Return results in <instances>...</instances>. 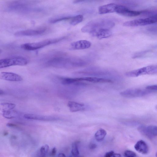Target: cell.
Returning <instances> with one entry per match:
<instances>
[{
  "label": "cell",
  "instance_id": "obj_1",
  "mask_svg": "<svg viewBox=\"0 0 157 157\" xmlns=\"http://www.w3.org/2000/svg\"><path fill=\"white\" fill-rule=\"evenodd\" d=\"M115 25L114 22L110 20L100 19L88 22L82 28V32L95 35L98 31L101 29H110Z\"/></svg>",
  "mask_w": 157,
  "mask_h": 157
},
{
  "label": "cell",
  "instance_id": "obj_2",
  "mask_svg": "<svg viewBox=\"0 0 157 157\" xmlns=\"http://www.w3.org/2000/svg\"><path fill=\"white\" fill-rule=\"evenodd\" d=\"M66 37L52 39H48L43 41L32 43H28L21 45V47L24 50L28 51H33L38 50L50 44L59 42L64 40Z\"/></svg>",
  "mask_w": 157,
  "mask_h": 157
},
{
  "label": "cell",
  "instance_id": "obj_3",
  "mask_svg": "<svg viewBox=\"0 0 157 157\" xmlns=\"http://www.w3.org/2000/svg\"><path fill=\"white\" fill-rule=\"evenodd\" d=\"M49 65L57 67H75V57H69L64 56H56L52 57L47 62Z\"/></svg>",
  "mask_w": 157,
  "mask_h": 157
},
{
  "label": "cell",
  "instance_id": "obj_4",
  "mask_svg": "<svg viewBox=\"0 0 157 157\" xmlns=\"http://www.w3.org/2000/svg\"><path fill=\"white\" fill-rule=\"evenodd\" d=\"M28 61L25 57H16L0 59V69L12 66H24L27 65Z\"/></svg>",
  "mask_w": 157,
  "mask_h": 157
},
{
  "label": "cell",
  "instance_id": "obj_5",
  "mask_svg": "<svg viewBox=\"0 0 157 157\" xmlns=\"http://www.w3.org/2000/svg\"><path fill=\"white\" fill-rule=\"evenodd\" d=\"M157 73V65H151L127 72L125 74V75L128 77H135L142 75H155Z\"/></svg>",
  "mask_w": 157,
  "mask_h": 157
},
{
  "label": "cell",
  "instance_id": "obj_6",
  "mask_svg": "<svg viewBox=\"0 0 157 157\" xmlns=\"http://www.w3.org/2000/svg\"><path fill=\"white\" fill-rule=\"evenodd\" d=\"M154 92L147 90L138 88H132L127 89L121 92V96L127 98H135L142 97L146 96L152 92Z\"/></svg>",
  "mask_w": 157,
  "mask_h": 157
},
{
  "label": "cell",
  "instance_id": "obj_7",
  "mask_svg": "<svg viewBox=\"0 0 157 157\" xmlns=\"http://www.w3.org/2000/svg\"><path fill=\"white\" fill-rule=\"evenodd\" d=\"M157 22L156 15L144 19L134 20L125 22L123 25L125 26L135 27L153 24Z\"/></svg>",
  "mask_w": 157,
  "mask_h": 157
},
{
  "label": "cell",
  "instance_id": "obj_8",
  "mask_svg": "<svg viewBox=\"0 0 157 157\" xmlns=\"http://www.w3.org/2000/svg\"><path fill=\"white\" fill-rule=\"evenodd\" d=\"M116 12L124 16L133 17L140 15L144 13L143 11H137L131 10L124 6L118 5Z\"/></svg>",
  "mask_w": 157,
  "mask_h": 157
},
{
  "label": "cell",
  "instance_id": "obj_9",
  "mask_svg": "<svg viewBox=\"0 0 157 157\" xmlns=\"http://www.w3.org/2000/svg\"><path fill=\"white\" fill-rule=\"evenodd\" d=\"M46 30L45 28L40 29L37 30H28L19 31L15 34L14 35L16 37L32 36L42 34Z\"/></svg>",
  "mask_w": 157,
  "mask_h": 157
},
{
  "label": "cell",
  "instance_id": "obj_10",
  "mask_svg": "<svg viewBox=\"0 0 157 157\" xmlns=\"http://www.w3.org/2000/svg\"><path fill=\"white\" fill-rule=\"evenodd\" d=\"M91 46L90 42L86 40H81L71 43L70 49L72 50H83L88 49Z\"/></svg>",
  "mask_w": 157,
  "mask_h": 157
},
{
  "label": "cell",
  "instance_id": "obj_11",
  "mask_svg": "<svg viewBox=\"0 0 157 157\" xmlns=\"http://www.w3.org/2000/svg\"><path fill=\"white\" fill-rule=\"evenodd\" d=\"M0 79L11 82H19L23 80L21 76L14 73L3 72L0 74Z\"/></svg>",
  "mask_w": 157,
  "mask_h": 157
},
{
  "label": "cell",
  "instance_id": "obj_12",
  "mask_svg": "<svg viewBox=\"0 0 157 157\" xmlns=\"http://www.w3.org/2000/svg\"><path fill=\"white\" fill-rule=\"evenodd\" d=\"M118 5L114 3H110L100 6L98 8V13L100 14L116 12Z\"/></svg>",
  "mask_w": 157,
  "mask_h": 157
},
{
  "label": "cell",
  "instance_id": "obj_13",
  "mask_svg": "<svg viewBox=\"0 0 157 157\" xmlns=\"http://www.w3.org/2000/svg\"><path fill=\"white\" fill-rule=\"evenodd\" d=\"M24 117L27 119L43 121H51L56 119V117L51 116H46L34 114H27L24 115Z\"/></svg>",
  "mask_w": 157,
  "mask_h": 157
},
{
  "label": "cell",
  "instance_id": "obj_14",
  "mask_svg": "<svg viewBox=\"0 0 157 157\" xmlns=\"http://www.w3.org/2000/svg\"><path fill=\"white\" fill-rule=\"evenodd\" d=\"M78 81H85L89 82L98 83H113V81L106 79L96 77H85L77 78Z\"/></svg>",
  "mask_w": 157,
  "mask_h": 157
},
{
  "label": "cell",
  "instance_id": "obj_15",
  "mask_svg": "<svg viewBox=\"0 0 157 157\" xmlns=\"http://www.w3.org/2000/svg\"><path fill=\"white\" fill-rule=\"evenodd\" d=\"M68 106L72 112L83 111L86 110V105L84 104L73 101L69 102Z\"/></svg>",
  "mask_w": 157,
  "mask_h": 157
},
{
  "label": "cell",
  "instance_id": "obj_16",
  "mask_svg": "<svg viewBox=\"0 0 157 157\" xmlns=\"http://www.w3.org/2000/svg\"><path fill=\"white\" fill-rule=\"evenodd\" d=\"M134 148L140 153L142 154H146L149 151V148L146 143L144 141L140 140L136 143Z\"/></svg>",
  "mask_w": 157,
  "mask_h": 157
},
{
  "label": "cell",
  "instance_id": "obj_17",
  "mask_svg": "<svg viewBox=\"0 0 157 157\" xmlns=\"http://www.w3.org/2000/svg\"><path fill=\"white\" fill-rule=\"evenodd\" d=\"M112 33L109 29H101L98 30L95 35L99 39L107 38L111 36Z\"/></svg>",
  "mask_w": 157,
  "mask_h": 157
},
{
  "label": "cell",
  "instance_id": "obj_18",
  "mask_svg": "<svg viewBox=\"0 0 157 157\" xmlns=\"http://www.w3.org/2000/svg\"><path fill=\"white\" fill-rule=\"evenodd\" d=\"M106 134V132L105 130L100 129L98 130L95 134V139L98 142H101L104 139Z\"/></svg>",
  "mask_w": 157,
  "mask_h": 157
},
{
  "label": "cell",
  "instance_id": "obj_19",
  "mask_svg": "<svg viewBox=\"0 0 157 157\" xmlns=\"http://www.w3.org/2000/svg\"><path fill=\"white\" fill-rule=\"evenodd\" d=\"M84 17L82 15H78L72 17L70 20V24L72 25L75 26L81 22L83 20Z\"/></svg>",
  "mask_w": 157,
  "mask_h": 157
},
{
  "label": "cell",
  "instance_id": "obj_20",
  "mask_svg": "<svg viewBox=\"0 0 157 157\" xmlns=\"http://www.w3.org/2000/svg\"><path fill=\"white\" fill-rule=\"evenodd\" d=\"M12 110H3V116L6 119H10L15 118L17 115L16 113Z\"/></svg>",
  "mask_w": 157,
  "mask_h": 157
},
{
  "label": "cell",
  "instance_id": "obj_21",
  "mask_svg": "<svg viewBox=\"0 0 157 157\" xmlns=\"http://www.w3.org/2000/svg\"><path fill=\"white\" fill-rule=\"evenodd\" d=\"M145 132L150 134L152 135L156 136L157 135V127L155 125H150L147 127H145Z\"/></svg>",
  "mask_w": 157,
  "mask_h": 157
},
{
  "label": "cell",
  "instance_id": "obj_22",
  "mask_svg": "<svg viewBox=\"0 0 157 157\" xmlns=\"http://www.w3.org/2000/svg\"><path fill=\"white\" fill-rule=\"evenodd\" d=\"M78 142H75L72 145L71 154L74 157H78L80 154L78 147Z\"/></svg>",
  "mask_w": 157,
  "mask_h": 157
},
{
  "label": "cell",
  "instance_id": "obj_23",
  "mask_svg": "<svg viewBox=\"0 0 157 157\" xmlns=\"http://www.w3.org/2000/svg\"><path fill=\"white\" fill-rule=\"evenodd\" d=\"M78 82L77 78H64L62 80L61 83L64 85H68Z\"/></svg>",
  "mask_w": 157,
  "mask_h": 157
},
{
  "label": "cell",
  "instance_id": "obj_24",
  "mask_svg": "<svg viewBox=\"0 0 157 157\" xmlns=\"http://www.w3.org/2000/svg\"><path fill=\"white\" fill-rule=\"evenodd\" d=\"M1 105L3 107V110H12L16 106L15 104L7 102L2 103Z\"/></svg>",
  "mask_w": 157,
  "mask_h": 157
},
{
  "label": "cell",
  "instance_id": "obj_25",
  "mask_svg": "<svg viewBox=\"0 0 157 157\" xmlns=\"http://www.w3.org/2000/svg\"><path fill=\"white\" fill-rule=\"evenodd\" d=\"M72 17L67 16L60 17L56 19H53L50 20V22L52 24H55L57 22L63 21L70 20Z\"/></svg>",
  "mask_w": 157,
  "mask_h": 157
},
{
  "label": "cell",
  "instance_id": "obj_26",
  "mask_svg": "<svg viewBox=\"0 0 157 157\" xmlns=\"http://www.w3.org/2000/svg\"><path fill=\"white\" fill-rule=\"evenodd\" d=\"M49 148H50L47 145H44L41 147L40 152L42 157H44L46 156L49 152Z\"/></svg>",
  "mask_w": 157,
  "mask_h": 157
},
{
  "label": "cell",
  "instance_id": "obj_27",
  "mask_svg": "<svg viewBox=\"0 0 157 157\" xmlns=\"http://www.w3.org/2000/svg\"><path fill=\"white\" fill-rule=\"evenodd\" d=\"M124 154L125 156L126 157H135L137 156L135 152L129 150L125 151Z\"/></svg>",
  "mask_w": 157,
  "mask_h": 157
},
{
  "label": "cell",
  "instance_id": "obj_28",
  "mask_svg": "<svg viewBox=\"0 0 157 157\" xmlns=\"http://www.w3.org/2000/svg\"><path fill=\"white\" fill-rule=\"evenodd\" d=\"M146 89L147 90L154 92L157 91V86L156 85L148 86L146 87Z\"/></svg>",
  "mask_w": 157,
  "mask_h": 157
},
{
  "label": "cell",
  "instance_id": "obj_29",
  "mask_svg": "<svg viewBox=\"0 0 157 157\" xmlns=\"http://www.w3.org/2000/svg\"><path fill=\"white\" fill-rule=\"evenodd\" d=\"M114 153V152L113 151L107 152L105 154L104 157H111Z\"/></svg>",
  "mask_w": 157,
  "mask_h": 157
},
{
  "label": "cell",
  "instance_id": "obj_30",
  "mask_svg": "<svg viewBox=\"0 0 157 157\" xmlns=\"http://www.w3.org/2000/svg\"><path fill=\"white\" fill-rule=\"evenodd\" d=\"M97 147V145L95 144L92 143L89 145V148L91 150H94Z\"/></svg>",
  "mask_w": 157,
  "mask_h": 157
},
{
  "label": "cell",
  "instance_id": "obj_31",
  "mask_svg": "<svg viewBox=\"0 0 157 157\" xmlns=\"http://www.w3.org/2000/svg\"><path fill=\"white\" fill-rule=\"evenodd\" d=\"M57 152V149L56 147L52 149L51 155L52 156H55V155Z\"/></svg>",
  "mask_w": 157,
  "mask_h": 157
},
{
  "label": "cell",
  "instance_id": "obj_32",
  "mask_svg": "<svg viewBox=\"0 0 157 157\" xmlns=\"http://www.w3.org/2000/svg\"><path fill=\"white\" fill-rule=\"evenodd\" d=\"M111 157H121V155L119 154L114 153Z\"/></svg>",
  "mask_w": 157,
  "mask_h": 157
},
{
  "label": "cell",
  "instance_id": "obj_33",
  "mask_svg": "<svg viewBox=\"0 0 157 157\" xmlns=\"http://www.w3.org/2000/svg\"><path fill=\"white\" fill-rule=\"evenodd\" d=\"M58 157H66L65 155L64 154H59L58 155Z\"/></svg>",
  "mask_w": 157,
  "mask_h": 157
},
{
  "label": "cell",
  "instance_id": "obj_34",
  "mask_svg": "<svg viewBox=\"0 0 157 157\" xmlns=\"http://www.w3.org/2000/svg\"><path fill=\"white\" fill-rule=\"evenodd\" d=\"M7 125L8 126L10 127H15L16 126L15 125L11 123L8 124Z\"/></svg>",
  "mask_w": 157,
  "mask_h": 157
},
{
  "label": "cell",
  "instance_id": "obj_35",
  "mask_svg": "<svg viewBox=\"0 0 157 157\" xmlns=\"http://www.w3.org/2000/svg\"><path fill=\"white\" fill-rule=\"evenodd\" d=\"M4 94V92L0 88V95H3Z\"/></svg>",
  "mask_w": 157,
  "mask_h": 157
},
{
  "label": "cell",
  "instance_id": "obj_36",
  "mask_svg": "<svg viewBox=\"0 0 157 157\" xmlns=\"http://www.w3.org/2000/svg\"><path fill=\"white\" fill-rule=\"evenodd\" d=\"M2 52V50H1V49H0V54Z\"/></svg>",
  "mask_w": 157,
  "mask_h": 157
},
{
  "label": "cell",
  "instance_id": "obj_37",
  "mask_svg": "<svg viewBox=\"0 0 157 157\" xmlns=\"http://www.w3.org/2000/svg\"><path fill=\"white\" fill-rule=\"evenodd\" d=\"M83 157V156H80V157Z\"/></svg>",
  "mask_w": 157,
  "mask_h": 157
}]
</instances>
